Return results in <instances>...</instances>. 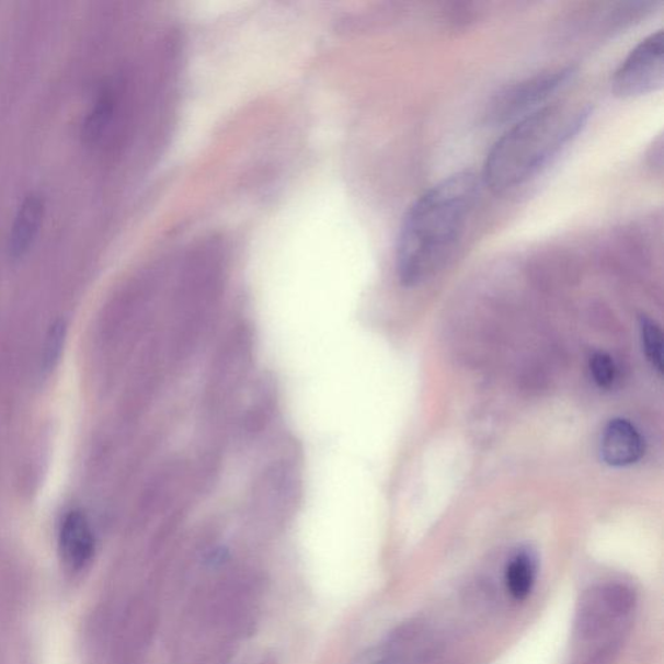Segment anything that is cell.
Instances as JSON below:
<instances>
[{"label":"cell","instance_id":"cell-1","mask_svg":"<svg viewBox=\"0 0 664 664\" xmlns=\"http://www.w3.org/2000/svg\"><path fill=\"white\" fill-rule=\"evenodd\" d=\"M482 179L459 172L430 187L402 220L396 266L401 284L419 286L447 263L477 207Z\"/></svg>","mask_w":664,"mask_h":664},{"label":"cell","instance_id":"cell-2","mask_svg":"<svg viewBox=\"0 0 664 664\" xmlns=\"http://www.w3.org/2000/svg\"><path fill=\"white\" fill-rule=\"evenodd\" d=\"M589 113L584 107L548 104L513 124L486 154L483 185L494 194L526 185L581 133Z\"/></svg>","mask_w":664,"mask_h":664},{"label":"cell","instance_id":"cell-3","mask_svg":"<svg viewBox=\"0 0 664 664\" xmlns=\"http://www.w3.org/2000/svg\"><path fill=\"white\" fill-rule=\"evenodd\" d=\"M576 75L575 68L548 70L511 84L492 99L486 111L491 125L515 124L548 105L558 91L566 88Z\"/></svg>","mask_w":664,"mask_h":664},{"label":"cell","instance_id":"cell-4","mask_svg":"<svg viewBox=\"0 0 664 664\" xmlns=\"http://www.w3.org/2000/svg\"><path fill=\"white\" fill-rule=\"evenodd\" d=\"M636 596L630 586L617 582L592 586L577 604L574 632L577 640L592 641L609 633L631 616Z\"/></svg>","mask_w":664,"mask_h":664},{"label":"cell","instance_id":"cell-5","mask_svg":"<svg viewBox=\"0 0 664 664\" xmlns=\"http://www.w3.org/2000/svg\"><path fill=\"white\" fill-rule=\"evenodd\" d=\"M664 82L663 32L652 33L620 64L611 80L613 94L636 99L655 93Z\"/></svg>","mask_w":664,"mask_h":664},{"label":"cell","instance_id":"cell-6","mask_svg":"<svg viewBox=\"0 0 664 664\" xmlns=\"http://www.w3.org/2000/svg\"><path fill=\"white\" fill-rule=\"evenodd\" d=\"M62 561L72 570L84 568L95 550V536L89 518L80 511L67 513L59 531Z\"/></svg>","mask_w":664,"mask_h":664},{"label":"cell","instance_id":"cell-7","mask_svg":"<svg viewBox=\"0 0 664 664\" xmlns=\"http://www.w3.org/2000/svg\"><path fill=\"white\" fill-rule=\"evenodd\" d=\"M645 445L639 430L630 421L614 420L606 426L602 440V456L614 468H626L639 462Z\"/></svg>","mask_w":664,"mask_h":664},{"label":"cell","instance_id":"cell-8","mask_svg":"<svg viewBox=\"0 0 664 664\" xmlns=\"http://www.w3.org/2000/svg\"><path fill=\"white\" fill-rule=\"evenodd\" d=\"M45 201L35 193L26 195L20 204L9 238V253L12 259L23 257L37 238L45 217Z\"/></svg>","mask_w":664,"mask_h":664},{"label":"cell","instance_id":"cell-9","mask_svg":"<svg viewBox=\"0 0 664 664\" xmlns=\"http://www.w3.org/2000/svg\"><path fill=\"white\" fill-rule=\"evenodd\" d=\"M536 576H538V558L533 550L520 549L506 564V589L514 599L523 602L531 595Z\"/></svg>","mask_w":664,"mask_h":664},{"label":"cell","instance_id":"cell-10","mask_svg":"<svg viewBox=\"0 0 664 664\" xmlns=\"http://www.w3.org/2000/svg\"><path fill=\"white\" fill-rule=\"evenodd\" d=\"M113 111L115 98L110 89H104L82 124V137L87 142H96L102 138L111 123Z\"/></svg>","mask_w":664,"mask_h":664},{"label":"cell","instance_id":"cell-11","mask_svg":"<svg viewBox=\"0 0 664 664\" xmlns=\"http://www.w3.org/2000/svg\"><path fill=\"white\" fill-rule=\"evenodd\" d=\"M640 334L642 350L645 352L648 362L653 369L663 373V334L662 330L653 320L642 317L640 321Z\"/></svg>","mask_w":664,"mask_h":664},{"label":"cell","instance_id":"cell-12","mask_svg":"<svg viewBox=\"0 0 664 664\" xmlns=\"http://www.w3.org/2000/svg\"><path fill=\"white\" fill-rule=\"evenodd\" d=\"M67 327L64 322H56L48 332L44 363H42V371L49 373L54 369L60 357L64 341H66Z\"/></svg>","mask_w":664,"mask_h":664},{"label":"cell","instance_id":"cell-13","mask_svg":"<svg viewBox=\"0 0 664 664\" xmlns=\"http://www.w3.org/2000/svg\"><path fill=\"white\" fill-rule=\"evenodd\" d=\"M591 374L598 387L610 388L617 379L616 363L606 353L597 352L591 358Z\"/></svg>","mask_w":664,"mask_h":664},{"label":"cell","instance_id":"cell-14","mask_svg":"<svg viewBox=\"0 0 664 664\" xmlns=\"http://www.w3.org/2000/svg\"><path fill=\"white\" fill-rule=\"evenodd\" d=\"M648 164L654 169V171L662 173L663 171V137L660 136L654 140L652 147L648 152Z\"/></svg>","mask_w":664,"mask_h":664}]
</instances>
